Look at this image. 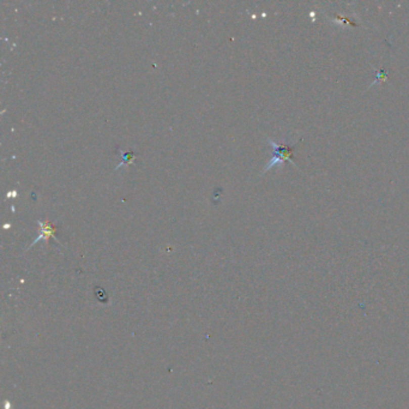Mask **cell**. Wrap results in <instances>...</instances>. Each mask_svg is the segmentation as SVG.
<instances>
[{"mask_svg": "<svg viewBox=\"0 0 409 409\" xmlns=\"http://www.w3.org/2000/svg\"><path fill=\"white\" fill-rule=\"evenodd\" d=\"M119 151H120V153H121L122 161H121L120 163H119V165H118L117 167H115V169H119L121 166L130 165V163L132 162V160H133L134 157H136V155H134V154H133V151H130V153H124V151H122L121 149H119Z\"/></svg>", "mask_w": 409, "mask_h": 409, "instance_id": "3957f363", "label": "cell"}, {"mask_svg": "<svg viewBox=\"0 0 409 409\" xmlns=\"http://www.w3.org/2000/svg\"><path fill=\"white\" fill-rule=\"evenodd\" d=\"M37 224H38V226H40V235H38L36 239H35V240L33 241V244H31L29 247L34 246L35 244L38 243V241H41V240L47 241L48 239H50V238H54V239H56V240L58 241L57 237H56V232H57V230H56V227H54L53 224L51 223V222H43V221L38 220V221H37Z\"/></svg>", "mask_w": 409, "mask_h": 409, "instance_id": "7a4b0ae2", "label": "cell"}, {"mask_svg": "<svg viewBox=\"0 0 409 409\" xmlns=\"http://www.w3.org/2000/svg\"><path fill=\"white\" fill-rule=\"evenodd\" d=\"M266 141H268L269 146L272 148V157L268 162V165L264 167L262 174L268 172V170L271 169L272 167L282 166L285 161H289L293 166L298 168L294 160H293V155H294V150L298 142L293 143V142L289 140V137L283 138L281 142H275L274 140H271V138L266 137Z\"/></svg>", "mask_w": 409, "mask_h": 409, "instance_id": "6da1fadb", "label": "cell"}]
</instances>
